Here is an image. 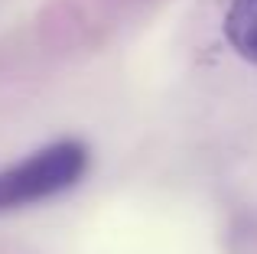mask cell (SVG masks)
Instances as JSON below:
<instances>
[{
  "label": "cell",
  "mask_w": 257,
  "mask_h": 254,
  "mask_svg": "<svg viewBox=\"0 0 257 254\" xmlns=\"http://www.w3.org/2000/svg\"><path fill=\"white\" fill-rule=\"evenodd\" d=\"M88 163H91V153L82 140H56L4 166L0 170V215L62 196L65 189L85 179Z\"/></svg>",
  "instance_id": "obj_1"
},
{
  "label": "cell",
  "mask_w": 257,
  "mask_h": 254,
  "mask_svg": "<svg viewBox=\"0 0 257 254\" xmlns=\"http://www.w3.org/2000/svg\"><path fill=\"white\" fill-rule=\"evenodd\" d=\"M225 39L244 62L257 65V0H231L225 13Z\"/></svg>",
  "instance_id": "obj_2"
}]
</instances>
